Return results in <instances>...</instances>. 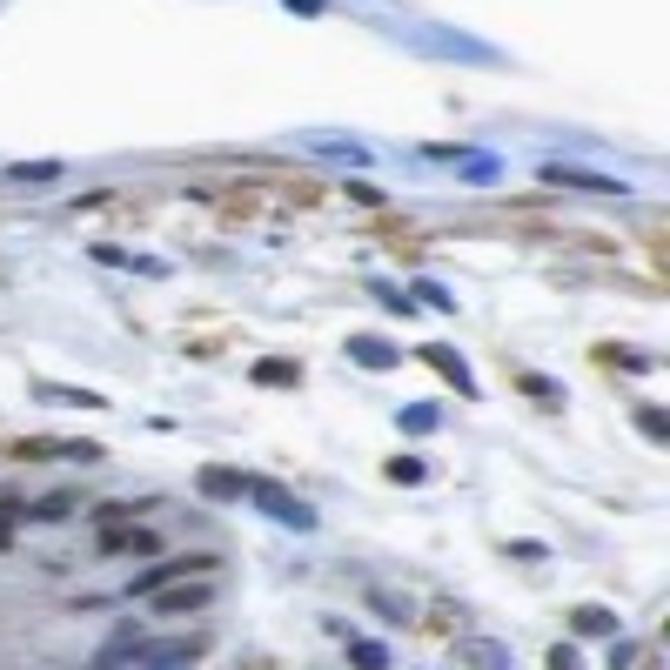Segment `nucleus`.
<instances>
[{
  "instance_id": "obj_4",
  "label": "nucleus",
  "mask_w": 670,
  "mask_h": 670,
  "mask_svg": "<svg viewBox=\"0 0 670 670\" xmlns=\"http://www.w3.org/2000/svg\"><path fill=\"white\" fill-rule=\"evenodd\" d=\"M456 664H469V670H510V650L490 644V637H463V644H456Z\"/></svg>"
},
{
  "instance_id": "obj_2",
  "label": "nucleus",
  "mask_w": 670,
  "mask_h": 670,
  "mask_svg": "<svg viewBox=\"0 0 670 670\" xmlns=\"http://www.w3.org/2000/svg\"><path fill=\"white\" fill-rule=\"evenodd\" d=\"M543 181H550V188H583V195H624V181L583 175V168H563V161H550V168H543Z\"/></svg>"
},
{
  "instance_id": "obj_9",
  "label": "nucleus",
  "mask_w": 670,
  "mask_h": 670,
  "mask_svg": "<svg viewBox=\"0 0 670 670\" xmlns=\"http://www.w3.org/2000/svg\"><path fill=\"white\" fill-rule=\"evenodd\" d=\"M429 362H436V369H443V376L456 382L463 396H476V376H469V369H463V356H449V349H429Z\"/></svg>"
},
{
  "instance_id": "obj_15",
  "label": "nucleus",
  "mask_w": 670,
  "mask_h": 670,
  "mask_svg": "<svg viewBox=\"0 0 670 670\" xmlns=\"http://www.w3.org/2000/svg\"><path fill=\"white\" fill-rule=\"evenodd\" d=\"M255 376H262V382H295V376H302V369H295V362H262Z\"/></svg>"
},
{
  "instance_id": "obj_13",
  "label": "nucleus",
  "mask_w": 670,
  "mask_h": 670,
  "mask_svg": "<svg viewBox=\"0 0 670 670\" xmlns=\"http://www.w3.org/2000/svg\"><path fill=\"white\" fill-rule=\"evenodd\" d=\"M356 664L362 670H389V650H382V644H356Z\"/></svg>"
},
{
  "instance_id": "obj_5",
  "label": "nucleus",
  "mask_w": 670,
  "mask_h": 670,
  "mask_svg": "<svg viewBox=\"0 0 670 670\" xmlns=\"http://www.w3.org/2000/svg\"><path fill=\"white\" fill-rule=\"evenodd\" d=\"M208 597H215V590H208V577H201V583H188V590H155V610L161 617H188V610H201Z\"/></svg>"
},
{
  "instance_id": "obj_14",
  "label": "nucleus",
  "mask_w": 670,
  "mask_h": 670,
  "mask_svg": "<svg viewBox=\"0 0 670 670\" xmlns=\"http://www.w3.org/2000/svg\"><path fill=\"white\" fill-rule=\"evenodd\" d=\"M389 476H396V483H423V463H416V456H396Z\"/></svg>"
},
{
  "instance_id": "obj_12",
  "label": "nucleus",
  "mask_w": 670,
  "mask_h": 670,
  "mask_svg": "<svg viewBox=\"0 0 670 670\" xmlns=\"http://www.w3.org/2000/svg\"><path fill=\"white\" fill-rule=\"evenodd\" d=\"M14 181H61V161H34V168H14Z\"/></svg>"
},
{
  "instance_id": "obj_8",
  "label": "nucleus",
  "mask_w": 670,
  "mask_h": 670,
  "mask_svg": "<svg viewBox=\"0 0 670 670\" xmlns=\"http://www.w3.org/2000/svg\"><path fill=\"white\" fill-rule=\"evenodd\" d=\"M201 496H222L228 503V496H248V483L235 476V469H201Z\"/></svg>"
},
{
  "instance_id": "obj_6",
  "label": "nucleus",
  "mask_w": 670,
  "mask_h": 670,
  "mask_svg": "<svg viewBox=\"0 0 670 670\" xmlns=\"http://www.w3.org/2000/svg\"><path fill=\"white\" fill-rule=\"evenodd\" d=\"M570 624H577V637H617V617H610L603 603H577Z\"/></svg>"
},
{
  "instance_id": "obj_7",
  "label": "nucleus",
  "mask_w": 670,
  "mask_h": 670,
  "mask_svg": "<svg viewBox=\"0 0 670 670\" xmlns=\"http://www.w3.org/2000/svg\"><path fill=\"white\" fill-rule=\"evenodd\" d=\"M349 356H356L362 369H396V349H389L382 335H356V342H349Z\"/></svg>"
},
{
  "instance_id": "obj_17",
  "label": "nucleus",
  "mask_w": 670,
  "mask_h": 670,
  "mask_svg": "<svg viewBox=\"0 0 670 670\" xmlns=\"http://www.w3.org/2000/svg\"><path fill=\"white\" fill-rule=\"evenodd\" d=\"M416 295H429V309H456V295H443L436 282H416Z\"/></svg>"
},
{
  "instance_id": "obj_16",
  "label": "nucleus",
  "mask_w": 670,
  "mask_h": 670,
  "mask_svg": "<svg viewBox=\"0 0 670 670\" xmlns=\"http://www.w3.org/2000/svg\"><path fill=\"white\" fill-rule=\"evenodd\" d=\"M550 670H583V657L570 644H557V650H550Z\"/></svg>"
},
{
  "instance_id": "obj_11",
  "label": "nucleus",
  "mask_w": 670,
  "mask_h": 670,
  "mask_svg": "<svg viewBox=\"0 0 670 670\" xmlns=\"http://www.w3.org/2000/svg\"><path fill=\"white\" fill-rule=\"evenodd\" d=\"M402 429H409V436H429V429H436V409H429V402L402 409Z\"/></svg>"
},
{
  "instance_id": "obj_1",
  "label": "nucleus",
  "mask_w": 670,
  "mask_h": 670,
  "mask_svg": "<svg viewBox=\"0 0 670 670\" xmlns=\"http://www.w3.org/2000/svg\"><path fill=\"white\" fill-rule=\"evenodd\" d=\"M248 496L262 503L275 523H289V530H315V510L302 503V496H289V490H275V483H248Z\"/></svg>"
},
{
  "instance_id": "obj_18",
  "label": "nucleus",
  "mask_w": 670,
  "mask_h": 670,
  "mask_svg": "<svg viewBox=\"0 0 670 670\" xmlns=\"http://www.w3.org/2000/svg\"><path fill=\"white\" fill-rule=\"evenodd\" d=\"M289 7H302V14H315V7H322V0H289Z\"/></svg>"
},
{
  "instance_id": "obj_3",
  "label": "nucleus",
  "mask_w": 670,
  "mask_h": 670,
  "mask_svg": "<svg viewBox=\"0 0 670 670\" xmlns=\"http://www.w3.org/2000/svg\"><path fill=\"white\" fill-rule=\"evenodd\" d=\"M188 570H208V557H168V563H155V570H141V577H134V597H155L168 577H188Z\"/></svg>"
},
{
  "instance_id": "obj_10",
  "label": "nucleus",
  "mask_w": 670,
  "mask_h": 670,
  "mask_svg": "<svg viewBox=\"0 0 670 670\" xmlns=\"http://www.w3.org/2000/svg\"><path fill=\"white\" fill-rule=\"evenodd\" d=\"M41 396L47 402H81V409H101V396H94V389H61V382H41Z\"/></svg>"
}]
</instances>
